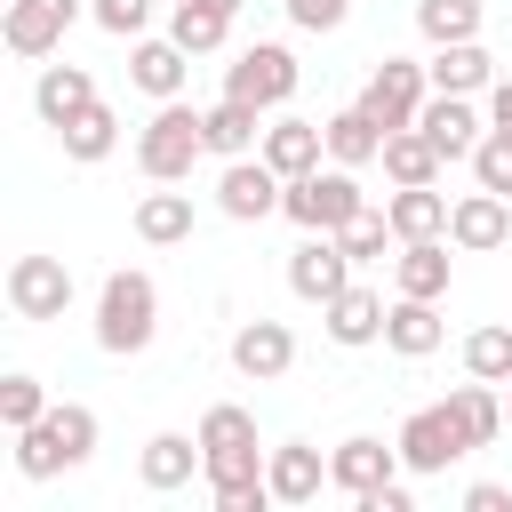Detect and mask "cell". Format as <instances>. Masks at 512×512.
Listing matches in <instances>:
<instances>
[{
    "mask_svg": "<svg viewBox=\"0 0 512 512\" xmlns=\"http://www.w3.org/2000/svg\"><path fill=\"white\" fill-rule=\"evenodd\" d=\"M264 440H256V416L240 400H216L200 416V464H208V488H216V512H264L272 504V480H264Z\"/></svg>",
    "mask_w": 512,
    "mask_h": 512,
    "instance_id": "6da1fadb",
    "label": "cell"
},
{
    "mask_svg": "<svg viewBox=\"0 0 512 512\" xmlns=\"http://www.w3.org/2000/svg\"><path fill=\"white\" fill-rule=\"evenodd\" d=\"M96 432L104 424H96L88 400H48V416L16 432V472L24 480H56V472H72V464L96 456Z\"/></svg>",
    "mask_w": 512,
    "mask_h": 512,
    "instance_id": "7a4b0ae2",
    "label": "cell"
},
{
    "mask_svg": "<svg viewBox=\"0 0 512 512\" xmlns=\"http://www.w3.org/2000/svg\"><path fill=\"white\" fill-rule=\"evenodd\" d=\"M160 336V288H152V272H104V288H96V352H112V360H128V352H144Z\"/></svg>",
    "mask_w": 512,
    "mask_h": 512,
    "instance_id": "3957f363",
    "label": "cell"
},
{
    "mask_svg": "<svg viewBox=\"0 0 512 512\" xmlns=\"http://www.w3.org/2000/svg\"><path fill=\"white\" fill-rule=\"evenodd\" d=\"M200 152H208V112H192L184 96H168V104L144 120V136H136V168H144L152 184H184Z\"/></svg>",
    "mask_w": 512,
    "mask_h": 512,
    "instance_id": "277c9868",
    "label": "cell"
},
{
    "mask_svg": "<svg viewBox=\"0 0 512 512\" xmlns=\"http://www.w3.org/2000/svg\"><path fill=\"white\" fill-rule=\"evenodd\" d=\"M280 216H288V224H304V232H344L352 216H368V192H360V176H352L344 160H328V168L288 176Z\"/></svg>",
    "mask_w": 512,
    "mask_h": 512,
    "instance_id": "5b68a950",
    "label": "cell"
},
{
    "mask_svg": "<svg viewBox=\"0 0 512 512\" xmlns=\"http://www.w3.org/2000/svg\"><path fill=\"white\" fill-rule=\"evenodd\" d=\"M296 56L280 48V40H256V48H240L232 64H224V96H240V104H256V112H280L288 96H296Z\"/></svg>",
    "mask_w": 512,
    "mask_h": 512,
    "instance_id": "8992f818",
    "label": "cell"
},
{
    "mask_svg": "<svg viewBox=\"0 0 512 512\" xmlns=\"http://www.w3.org/2000/svg\"><path fill=\"white\" fill-rule=\"evenodd\" d=\"M424 96H432V72H424V64H408V56H384V64L368 72V88H360V112L392 136V128H416Z\"/></svg>",
    "mask_w": 512,
    "mask_h": 512,
    "instance_id": "52a82bcc",
    "label": "cell"
},
{
    "mask_svg": "<svg viewBox=\"0 0 512 512\" xmlns=\"http://www.w3.org/2000/svg\"><path fill=\"white\" fill-rule=\"evenodd\" d=\"M80 8H88V0H8V16H0L8 56H24V64L56 56V48H64V32L80 24Z\"/></svg>",
    "mask_w": 512,
    "mask_h": 512,
    "instance_id": "ba28073f",
    "label": "cell"
},
{
    "mask_svg": "<svg viewBox=\"0 0 512 512\" xmlns=\"http://www.w3.org/2000/svg\"><path fill=\"white\" fill-rule=\"evenodd\" d=\"M280 192H288V176L256 152V160H224V176H216V208L232 216V224H264V216H280Z\"/></svg>",
    "mask_w": 512,
    "mask_h": 512,
    "instance_id": "9c48e42d",
    "label": "cell"
},
{
    "mask_svg": "<svg viewBox=\"0 0 512 512\" xmlns=\"http://www.w3.org/2000/svg\"><path fill=\"white\" fill-rule=\"evenodd\" d=\"M72 304V264L64 256H16L8 264V312L16 320H64Z\"/></svg>",
    "mask_w": 512,
    "mask_h": 512,
    "instance_id": "30bf717a",
    "label": "cell"
},
{
    "mask_svg": "<svg viewBox=\"0 0 512 512\" xmlns=\"http://www.w3.org/2000/svg\"><path fill=\"white\" fill-rule=\"evenodd\" d=\"M392 440H400V464H408L416 480H432V472H448L456 456H472V448H464V432H456V416H448V400L416 408V416H408Z\"/></svg>",
    "mask_w": 512,
    "mask_h": 512,
    "instance_id": "8fae6325",
    "label": "cell"
},
{
    "mask_svg": "<svg viewBox=\"0 0 512 512\" xmlns=\"http://www.w3.org/2000/svg\"><path fill=\"white\" fill-rule=\"evenodd\" d=\"M400 472H408V464H400V440L384 448L376 432H352V440H336V448H328V488H344L352 504H360V496H376V488H384V480H400Z\"/></svg>",
    "mask_w": 512,
    "mask_h": 512,
    "instance_id": "7c38bea8",
    "label": "cell"
},
{
    "mask_svg": "<svg viewBox=\"0 0 512 512\" xmlns=\"http://www.w3.org/2000/svg\"><path fill=\"white\" fill-rule=\"evenodd\" d=\"M352 256H344V240L336 232H304V248H288V288L304 296V304H328V296H344L352 288Z\"/></svg>",
    "mask_w": 512,
    "mask_h": 512,
    "instance_id": "4fadbf2b",
    "label": "cell"
},
{
    "mask_svg": "<svg viewBox=\"0 0 512 512\" xmlns=\"http://www.w3.org/2000/svg\"><path fill=\"white\" fill-rule=\"evenodd\" d=\"M448 240H456L464 256L504 248V240H512V200H504V192H488V184H480V192H464V200L448 208Z\"/></svg>",
    "mask_w": 512,
    "mask_h": 512,
    "instance_id": "5bb4252c",
    "label": "cell"
},
{
    "mask_svg": "<svg viewBox=\"0 0 512 512\" xmlns=\"http://www.w3.org/2000/svg\"><path fill=\"white\" fill-rule=\"evenodd\" d=\"M416 128H424V136L440 144V160H472V152H480V136H488V120L472 112V96H440V88L424 96Z\"/></svg>",
    "mask_w": 512,
    "mask_h": 512,
    "instance_id": "9a60e30c",
    "label": "cell"
},
{
    "mask_svg": "<svg viewBox=\"0 0 512 512\" xmlns=\"http://www.w3.org/2000/svg\"><path fill=\"white\" fill-rule=\"evenodd\" d=\"M384 312H392V304H384L376 288H360V280H352L344 296H328V304H320V320H328V344H344V352H360V344H384Z\"/></svg>",
    "mask_w": 512,
    "mask_h": 512,
    "instance_id": "2e32d148",
    "label": "cell"
},
{
    "mask_svg": "<svg viewBox=\"0 0 512 512\" xmlns=\"http://www.w3.org/2000/svg\"><path fill=\"white\" fill-rule=\"evenodd\" d=\"M232 368H240L248 384H280V376L296 368V336H288L280 320H248V328L232 336Z\"/></svg>",
    "mask_w": 512,
    "mask_h": 512,
    "instance_id": "e0dca14e",
    "label": "cell"
},
{
    "mask_svg": "<svg viewBox=\"0 0 512 512\" xmlns=\"http://www.w3.org/2000/svg\"><path fill=\"white\" fill-rule=\"evenodd\" d=\"M264 480H272V504H312V496L328 488V456H320L312 440H280V448L264 456Z\"/></svg>",
    "mask_w": 512,
    "mask_h": 512,
    "instance_id": "ac0fdd59",
    "label": "cell"
},
{
    "mask_svg": "<svg viewBox=\"0 0 512 512\" xmlns=\"http://www.w3.org/2000/svg\"><path fill=\"white\" fill-rule=\"evenodd\" d=\"M184 72H192V48H184V40H128V80H136L152 104L184 96Z\"/></svg>",
    "mask_w": 512,
    "mask_h": 512,
    "instance_id": "d6986e66",
    "label": "cell"
},
{
    "mask_svg": "<svg viewBox=\"0 0 512 512\" xmlns=\"http://www.w3.org/2000/svg\"><path fill=\"white\" fill-rule=\"evenodd\" d=\"M384 344H392L400 360H424V352H440V344H448V320H440V304H432V296H392V312H384Z\"/></svg>",
    "mask_w": 512,
    "mask_h": 512,
    "instance_id": "ffe728a7",
    "label": "cell"
},
{
    "mask_svg": "<svg viewBox=\"0 0 512 512\" xmlns=\"http://www.w3.org/2000/svg\"><path fill=\"white\" fill-rule=\"evenodd\" d=\"M192 472H208V464H200V432H152V440H144V456H136V480H144L152 496L184 488Z\"/></svg>",
    "mask_w": 512,
    "mask_h": 512,
    "instance_id": "44dd1931",
    "label": "cell"
},
{
    "mask_svg": "<svg viewBox=\"0 0 512 512\" xmlns=\"http://www.w3.org/2000/svg\"><path fill=\"white\" fill-rule=\"evenodd\" d=\"M432 88L440 96H488L496 88V56L480 48V40H448V48H432Z\"/></svg>",
    "mask_w": 512,
    "mask_h": 512,
    "instance_id": "7402d4cb",
    "label": "cell"
},
{
    "mask_svg": "<svg viewBox=\"0 0 512 512\" xmlns=\"http://www.w3.org/2000/svg\"><path fill=\"white\" fill-rule=\"evenodd\" d=\"M448 232L440 240H400V256H392V296H448Z\"/></svg>",
    "mask_w": 512,
    "mask_h": 512,
    "instance_id": "603a6c76",
    "label": "cell"
},
{
    "mask_svg": "<svg viewBox=\"0 0 512 512\" xmlns=\"http://www.w3.org/2000/svg\"><path fill=\"white\" fill-rule=\"evenodd\" d=\"M448 192H432V184H392V200H384V216H392V240H440L448 232Z\"/></svg>",
    "mask_w": 512,
    "mask_h": 512,
    "instance_id": "cb8c5ba5",
    "label": "cell"
},
{
    "mask_svg": "<svg viewBox=\"0 0 512 512\" xmlns=\"http://www.w3.org/2000/svg\"><path fill=\"white\" fill-rule=\"evenodd\" d=\"M96 104V80L80 72V64H40V80H32V112L48 120V128H64L72 112H88Z\"/></svg>",
    "mask_w": 512,
    "mask_h": 512,
    "instance_id": "d4e9b609",
    "label": "cell"
},
{
    "mask_svg": "<svg viewBox=\"0 0 512 512\" xmlns=\"http://www.w3.org/2000/svg\"><path fill=\"white\" fill-rule=\"evenodd\" d=\"M256 152H264L280 176H304V168H320V160H328V128H320V120H272Z\"/></svg>",
    "mask_w": 512,
    "mask_h": 512,
    "instance_id": "484cf974",
    "label": "cell"
},
{
    "mask_svg": "<svg viewBox=\"0 0 512 512\" xmlns=\"http://www.w3.org/2000/svg\"><path fill=\"white\" fill-rule=\"evenodd\" d=\"M232 16H240V0H176L168 8V40H184L192 56H208V48L232 40Z\"/></svg>",
    "mask_w": 512,
    "mask_h": 512,
    "instance_id": "4316f807",
    "label": "cell"
},
{
    "mask_svg": "<svg viewBox=\"0 0 512 512\" xmlns=\"http://www.w3.org/2000/svg\"><path fill=\"white\" fill-rule=\"evenodd\" d=\"M256 144H264V112H256V104H240V96L208 104V152H216V160H248Z\"/></svg>",
    "mask_w": 512,
    "mask_h": 512,
    "instance_id": "83f0119b",
    "label": "cell"
},
{
    "mask_svg": "<svg viewBox=\"0 0 512 512\" xmlns=\"http://www.w3.org/2000/svg\"><path fill=\"white\" fill-rule=\"evenodd\" d=\"M56 136H64V160L96 168V160H112V144H120V112H112V104L96 96V104H88V112H72V120H64Z\"/></svg>",
    "mask_w": 512,
    "mask_h": 512,
    "instance_id": "f1b7e54d",
    "label": "cell"
},
{
    "mask_svg": "<svg viewBox=\"0 0 512 512\" xmlns=\"http://www.w3.org/2000/svg\"><path fill=\"white\" fill-rule=\"evenodd\" d=\"M136 240L144 248H176V240H192V192H144L136 200Z\"/></svg>",
    "mask_w": 512,
    "mask_h": 512,
    "instance_id": "f546056e",
    "label": "cell"
},
{
    "mask_svg": "<svg viewBox=\"0 0 512 512\" xmlns=\"http://www.w3.org/2000/svg\"><path fill=\"white\" fill-rule=\"evenodd\" d=\"M448 416H456V432H464V448H488V440L504 432V392L472 376V384H456V392H448Z\"/></svg>",
    "mask_w": 512,
    "mask_h": 512,
    "instance_id": "4dcf8cb0",
    "label": "cell"
},
{
    "mask_svg": "<svg viewBox=\"0 0 512 512\" xmlns=\"http://www.w3.org/2000/svg\"><path fill=\"white\" fill-rule=\"evenodd\" d=\"M320 128H328V160H344V168H368V160H384V128H376V120H368L360 104L328 112Z\"/></svg>",
    "mask_w": 512,
    "mask_h": 512,
    "instance_id": "1f68e13d",
    "label": "cell"
},
{
    "mask_svg": "<svg viewBox=\"0 0 512 512\" xmlns=\"http://www.w3.org/2000/svg\"><path fill=\"white\" fill-rule=\"evenodd\" d=\"M440 168H448V160H440V144H432L424 128H392V136H384V176H392V184H440Z\"/></svg>",
    "mask_w": 512,
    "mask_h": 512,
    "instance_id": "d6a6232c",
    "label": "cell"
},
{
    "mask_svg": "<svg viewBox=\"0 0 512 512\" xmlns=\"http://www.w3.org/2000/svg\"><path fill=\"white\" fill-rule=\"evenodd\" d=\"M464 376L480 384H512V320H488L464 336Z\"/></svg>",
    "mask_w": 512,
    "mask_h": 512,
    "instance_id": "836d02e7",
    "label": "cell"
},
{
    "mask_svg": "<svg viewBox=\"0 0 512 512\" xmlns=\"http://www.w3.org/2000/svg\"><path fill=\"white\" fill-rule=\"evenodd\" d=\"M480 0H416V32L432 40V48H448V40H480Z\"/></svg>",
    "mask_w": 512,
    "mask_h": 512,
    "instance_id": "e575fe53",
    "label": "cell"
},
{
    "mask_svg": "<svg viewBox=\"0 0 512 512\" xmlns=\"http://www.w3.org/2000/svg\"><path fill=\"white\" fill-rule=\"evenodd\" d=\"M40 416H48V384H40V376H24V368H16V376H0V424H8V432H24V424H40Z\"/></svg>",
    "mask_w": 512,
    "mask_h": 512,
    "instance_id": "d590c367",
    "label": "cell"
},
{
    "mask_svg": "<svg viewBox=\"0 0 512 512\" xmlns=\"http://www.w3.org/2000/svg\"><path fill=\"white\" fill-rule=\"evenodd\" d=\"M336 240H344V256H352V264H376V256H384V240H392V216H384V208H368V216H352Z\"/></svg>",
    "mask_w": 512,
    "mask_h": 512,
    "instance_id": "8d00e7d4",
    "label": "cell"
},
{
    "mask_svg": "<svg viewBox=\"0 0 512 512\" xmlns=\"http://www.w3.org/2000/svg\"><path fill=\"white\" fill-rule=\"evenodd\" d=\"M88 16H96V32H112V40H144L152 0H88Z\"/></svg>",
    "mask_w": 512,
    "mask_h": 512,
    "instance_id": "74e56055",
    "label": "cell"
},
{
    "mask_svg": "<svg viewBox=\"0 0 512 512\" xmlns=\"http://www.w3.org/2000/svg\"><path fill=\"white\" fill-rule=\"evenodd\" d=\"M472 184H488V192H504L512 200V136H480V152H472Z\"/></svg>",
    "mask_w": 512,
    "mask_h": 512,
    "instance_id": "f35d334b",
    "label": "cell"
},
{
    "mask_svg": "<svg viewBox=\"0 0 512 512\" xmlns=\"http://www.w3.org/2000/svg\"><path fill=\"white\" fill-rule=\"evenodd\" d=\"M280 8H288L296 32H336V24L352 16V0H280Z\"/></svg>",
    "mask_w": 512,
    "mask_h": 512,
    "instance_id": "ab89813d",
    "label": "cell"
},
{
    "mask_svg": "<svg viewBox=\"0 0 512 512\" xmlns=\"http://www.w3.org/2000/svg\"><path fill=\"white\" fill-rule=\"evenodd\" d=\"M464 512H512V488L504 480H472L464 488Z\"/></svg>",
    "mask_w": 512,
    "mask_h": 512,
    "instance_id": "60d3db41",
    "label": "cell"
},
{
    "mask_svg": "<svg viewBox=\"0 0 512 512\" xmlns=\"http://www.w3.org/2000/svg\"><path fill=\"white\" fill-rule=\"evenodd\" d=\"M416 496H408V480H384L376 496H360V512H408Z\"/></svg>",
    "mask_w": 512,
    "mask_h": 512,
    "instance_id": "b9f144b4",
    "label": "cell"
},
{
    "mask_svg": "<svg viewBox=\"0 0 512 512\" xmlns=\"http://www.w3.org/2000/svg\"><path fill=\"white\" fill-rule=\"evenodd\" d=\"M488 128H496V136H512V80H496V88H488Z\"/></svg>",
    "mask_w": 512,
    "mask_h": 512,
    "instance_id": "7bdbcfd3",
    "label": "cell"
},
{
    "mask_svg": "<svg viewBox=\"0 0 512 512\" xmlns=\"http://www.w3.org/2000/svg\"><path fill=\"white\" fill-rule=\"evenodd\" d=\"M504 424H512V384H504Z\"/></svg>",
    "mask_w": 512,
    "mask_h": 512,
    "instance_id": "ee69618b",
    "label": "cell"
}]
</instances>
